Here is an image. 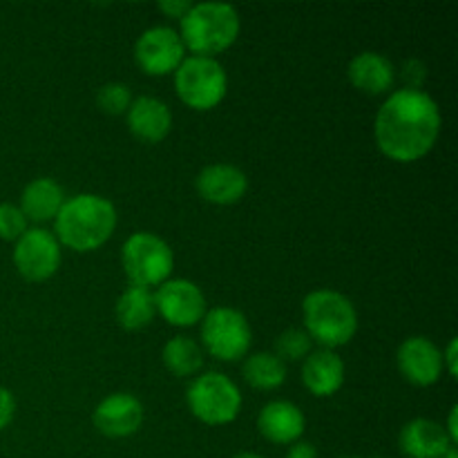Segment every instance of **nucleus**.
Wrapping results in <instances>:
<instances>
[{
    "label": "nucleus",
    "instance_id": "39448f33",
    "mask_svg": "<svg viewBox=\"0 0 458 458\" xmlns=\"http://www.w3.org/2000/svg\"><path fill=\"white\" fill-rule=\"evenodd\" d=\"M121 264L128 276L130 286L150 289L170 280L174 268V255L168 242L155 233H134L123 242Z\"/></svg>",
    "mask_w": 458,
    "mask_h": 458
},
{
    "label": "nucleus",
    "instance_id": "bb28decb",
    "mask_svg": "<svg viewBox=\"0 0 458 458\" xmlns=\"http://www.w3.org/2000/svg\"><path fill=\"white\" fill-rule=\"evenodd\" d=\"M401 79L407 89H423L425 79H428V67L419 58H410V61L403 63Z\"/></svg>",
    "mask_w": 458,
    "mask_h": 458
},
{
    "label": "nucleus",
    "instance_id": "f3484780",
    "mask_svg": "<svg viewBox=\"0 0 458 458\" xmlns=\"http://www.w3.org/2000/svg\"><path fill=\"white\" fill-rule=\"evenodd\" d=\"M128 114V128L137 139L146 143H159L173 130V112L168 103L157 97H137L132 106L125 112Z\"/></svg>",
    "mask_w": 458,
    "mask_h": 458
},
{
    "label": "nucleus",
    "instance_id": "0eeeda50",
    "mask_svg": "<svg viewBox=\"0 0 458 458\" xmlns=\"http://www.w3.org/2000/svg\"><path fill=\"white\" fill-rule=\"evenodd\" d=\"M174 89L191 110L208 112L226 97V70L217 58L186 56L174 72Z\"/></svg>",
    "mask_w": 458,
    "mask_h": 458
},
{
    "label": "nucleus",
    "instance_id": "4468645a",
    "mask_svg": "<svg viewBox=\"0 0 458 458\" xmlns=\"http://www.w3.org/2000/svg\"><path fill=\"white\" fill-rule=\"evenodd\" d=\"M197 192L204 201L215 206L237 204L249 191V177L233 164H210L197 174Z\"/></svg>",
    "mask_w": 458,
    "mask_h": 458
},
{
    "label": "nucleus",
    "instance_id": "1a4fd4ad",
    "mask_svg": "<svg viewBox=\"0 0 458 458\" xmlns=\"http://www.w3.org/2000/svg\"><path fill=\"white\" fill-rule=\"evenodd\" d=\"M61 244L45 228H27L13 242V267L27 282H45L61 267Z\"/></svg>",
    "mask_w": 458,
    "mask_h": 458
},
{
    "label": "nucleus",
    "instance_id": "f03ea898",
    "mask_svg": "<svg viewBox=\"0 0 458 458\" xmlns=\"http://www.w3.org/2000/svg\"><path fill=\"white\" fill-rule=\"evenodd\" d=\"M114 204L94 192H83L65 199L54 219V235L58 244L76 253L97 250L114 235L116 228Z\"/></svg>",
    "mask_w": 458,
    "mask_h": 458
},
{
    "label": "nucleus",
    "instance_id": "ddd939ff",
    "mask_svg": "<svg viewBox=\"0 0 458 458\" xmlns=\"http://www.w3.org/2000/svg\"><path fill=\"white\" fill-rule=\"evenodd\" d=\"M92 423L103 437L128 438L137 434L143 425V405L132 394H110L97 405Z\"/></svg>",
    "mask_w": 458,
    "mask_h": 458
},
{
    "label": "nucleus",
    "instance_id": "f704fd0d",
    "mask_svg": "<svg viewBox=\"0 0 458 458\" xmlns=\"http://www.w3.org/2000/svg\"><path fill=\"white\" fill-rule=\"evenodd\" d=\"M343 458H358V456H343Z\"/></svg>",
    "mask_w": 458,
    "mask_h": 458
},
{
    "label": "nucleus",
    "instance_id": "9d476101",
    "mask_svg": "<svg viewBox=\"0 0 458 458\" xmlns=\"http://www.w3.org/2000/svg\"><path fill=\"white\" fill-rule=\"evenodd\" d=\"M183 58H186V47L179 38V31L173 27H150L139 36L134 45V61L150 76L174 74Z\"/></svg>",
    "mask_w": 458,
    "mask_h": 458
},
{
    "label": "nucleus",
    "instance_id": "412c9836",
    "mask_svg": "<svg viewBox=\"0 0 458 458\" xmlns=\"http://www.w3.org/2000/svg\"><path fill=\"white\" fill-rule=\"evenodd\" d=\"M114 316L119 327H123L125 331L146 329L152 318L157 316L155 293L150 289H141V286H128L116 300Z\"/></svg>",
    "mask_w": 458,
    "mask_h": 458
},
{
    "label": "nucleus",
    "instance_id": "a878e982",
    "mask_svg": "<svg viewBox=\"0 0 458 458\" xmlns=\"http://www.w3.org/2000/svg\"><path fill=\"white\" fill-rule=\"evenodd\" d=\"M27 217L22 215L21 206L0 204V240L16 242L27 231Z\"/></svg>",
    "mask_w": 458,
    "mask_h": 458
},
{
    "label": "nucleus",
    "instance_id": "b1692460",
    "mask_svg": "<svg viewBox=\"0 0 458 458\" xmlns=\"http://www.w3.org/2000/svg\"><path fill=\"white\" fill-rule=\"evenodd\" d=\"M313 352V340L309 338V334L304 329H298V327H291V329L282 331L276 338V356L280 358L282 362H298L304 360L309 353Z\"/></svg>",
    "mask_w": 458,
    "mask_h": 458
},
{
    "label": "nucleus",
    "instance_id": "c85d7f7f",
    "mask_svg": "<svg viewBox=\"0 0 458 458\" xmlns=\"http://www.w3.org/2000/svg\"><path fill=\"white\" fill-rule=\"evenodd\" d=\"M191 7L192 3H186V0H164V3H159V12H164L168 18H177V21H182Z\"/></svg>",
    "mask_w": 458,
    "mask_h": 458
},
{
    "label": "nucleus",
    "instance_id": "393cba45",
    "mask_svg": "<svg viewBox=\"0 0 458 458\" xmlns=\"http://www.w3.org/2000/svg\"><path fill=\"white\" fill-rule=\"evenodd\" d=\"M97 106L101 107L106 114H112V116L125 114V112L130 110V106H132V92H130L128 85L119 83V81H114V83H106L101 89H98Z\"/></svg>",
    "mask_w": 458,
    "mask_h": 458
},
{
    "label": "nucleus",
    "instance_id": "6e6552de",
    "mask_svg": "<svg viewBox=\"0 0 458 458\" xmlns=\"http://www.w3.org/2000/svg\"><path fill=\"white\" fill-rule=\"evenodd\" d=\"M201 343L217 360L235 362L249 353L253 331L240 309L213 307L201 318Z\"/></svg>",
    "mask_w": 458,
    "mask_h": 458
},
{
    "label": "nucleus",
    "instance_id": "cd10ccee",
    "mask_svg": "<svg viewBox=\"0 0 458 458\" xmlns=\"http://www.w3.org/2000/svg\"><path fill=\"white\" fill-rule=\"evenodd\" d=\"M13 414H16V398L9 389L0 387V432L9 428V423L13 420Z\"/></svg>",
    "mask_w": 458,
    "mask_h": 458
},
{
    "label": "nucleus",
    "instance_id": "2eb2a0df",
    "mask_svg": "<svg viewBox=\"0 0 458 458\" xmlns=\"http://www.w3.org/2000/svg\"><path fill=\"white\" fill-rule=\"evenodd\" d=\"M258 429L268 443L293 445L302 438L304 429H307V419H304L302 410L293 403L273 401L259 411Z\"/></svg>",
    "mask_w": 458,
    "mask_h": 458
},
{
    "label": "nucleus",
    "instance_id": "aec40b11",
    "mask_svg": "<svg viewBox=\"0 0 458 458\" xmlns=\"http://www.w3.org/2000/svg\"><path fill=\"white\" fill-rule=\"evenodd\" d=\"M63 204H65V191L56 179L38 177L22 188L21 210L27 222H54Z\"/></svg>",
    "mask_w": 458,
    "mask_h": 458
},
{
    "label": "nucleus",
    "instance_id": "dca6fc26",
    "mask_svg": "<svg viewBox=\"0 0 458 458\" xmlns=\"http://www.w3.org/2000/svg\"><path fill=\"white\" fill-rule=\"evenodd\" d=\"M398 447L407 458H443L454 450L445 428L437 420L414 419L401 429Z\"/></svg>",
    "mask_w": 458,
    "mask_h": 458
},
{
    "label": "nucleus",
    "instance_id": "c756f323",
    "mask_svg": "<svg viewBox=\"0 0 458 458\" xmlns=\"http://www.w3.org/2000/svg\"><path fill=\"white\" fill-rule=\"evenodd\" d=\"M456 347H458V340L452 338L450 343H447L445 352H441L443 369H445L452 378H456Z\"/></svg>",
    "mask_w": 458,
    "mask_h": 458
},
{
    "label": "nucleus",
    "instance_id": "9b49d317",
    "mask_svg": "<svg viewBox=\"0 0 458 458\" xmlns=\"http://www.w3.org/2000/svg\"><path fill=\"white\" fill-rule=\"evenodd\" d=\"M157 313L173 327H192L208 311L204 291L186 277H173L155 291Z\"/></svg>",
    "mask_w": 458,
    "mask_h": 458
},
{
    "label": "nucleus",
    "instance_id": "f8f14e48",
    "mask_svg": "<svg viewBox=\"0 0 458 458\" xmlns=\"http://www.w3.org/2000/svg\"><path fill=\"white\" fill-rule=\"evenodd\" d=\"M398 371L416 387H432L443 376L441 349L425 335H411L398 347Z\"/></svg>",
    "mask_w": 458,
    "mask_h": 458
},
{
    "label": "nucleus",
    "instance_id": "72a5a7b5",
    "mask_svg": "<svg viewBox=\"0 0 458 458\" xmlns=\"http://www.w3.org/2000/svg\"><path fill=\"white\" fill-rule=\"evenodd\" d=\"M443 458H458V454H456V447H454V450H452V452H447V454L443 456Z\"/></svg>",
    "mask_w": 458,
    "mask_h": 458
},
{
    "label": "nucleus",
    "instance_id": "5701e85b",
    "mask_svg": "<svg viewBox=\"0 0 458 458\" xmlns=\"http://www.w3.org/2000/svg\"><path fill=\"white\" fill-rule=\"evenodd\" d=\"M164 365L170 374L179 376V378H186V376H195L197 371L204 365V352H201L199 344L195 343L188 335H177V338H170L164 344Z\"/></svg>",
    "mask_w": 458,
    "mask_h": 458
},
{
    "label": "nucleus",
    "instance_id": "f257e3e1",
    "mask_svg": "<svg viewBox=\"0 0 458 458\" xmlns=\"http://www.w3.org/2000/svg\"><path fill=\"white\" fill-rule=\"evenodd\" d=\"M441 123L438 103L425 89H396L376 114V143L387 159L414 164L437 146Z\"/></svg>",
    "mask_w": 458,
    "mask_h": 458
},
{
    "label": "nucleus",
    "instance_id": "2f4dec72",
    "mask_svg": "<svg viewBox=\"0 0 458 458\" xmlns=\"http://www.w3.org/2000/svg\"><path fill=\"white\" fill-rule=\"evenodd\" d=\"M456 416H458V407L454 405L450 410V419H447V428H445V432H447V437H450V441L454 443H458V425H456Z\"/></svg>",
    "mask_w": 458,
    "mask_h": 458
},
{
    "label": "nucleus",
    "instance_id": "7ed1b4c3",
    "mask_svg": "<svg viewBox=\"0 0 458 458\" xmlns=\"http://www.w3.org/2000/svg\"><path fill=\"white\" fill-rule=\"evenodd\" d=\"M240 13L226 3H199L179 21V38L192 56L215 58L240 36Z\"/></svg>",
    "mask_w": 458,
    "mask_h": 458
},
{
    "label": "nucleus",
    "instance_id": "7c9ffc66",
    "mask_svg": "<svg viewBox=\"0 0 458 458\" xmlns=\"http://www.w3.org/2000/svg\"><path fill=\"white\" fill-rule=\"evenodd\" d=\"M286 458H318V452H316V447L311 445V443L298 441V443H293V445L289 447V452H286Z\"/></svg>",
    "mask_w": 458,
    "mask_h": 458
},
{
    "label": "nucleus",
    "instance_id": "a211bd4d",
    "mask_svg": "<svg viewBox=\"0 0 458 458\" xmlns=\"http://www.w3.org/2000/svg\"><path fill=\"white\" fill-rule=\"evenodd\" d=\"M302 383L316 398H329L344 385V362L331 349H318L302 360Z\"/></svg>",
    "mask_w": 458,
    "mask_h": 458
},
{
    "label": "nucleus",
    "instance_id": "6ab92c4d",
    "mask_svg": "<svg viewBox=\"0 0 458 458\" xmlns=\"http://www.w3.org/2000/svg\"><path fill=\"white\" fill-rule=\"evenodd\" d=\"M347 76L356 89L362 94H378L389 92L396 81V70H394L392 61L378 52H360L352 58L347 67Z\"/></svg>",
    "mask_w": 458,
    "mask_h": 458
},
{
    "label": "nucleus",
    "instance_id": "20e7f679",
    "mask_svg": "<svg viewBox=\"0 0 458 458\" xmlns=\"http://www.w3.org/2000/svg\"><path fill=\"white\" fill-rule=\"evenodd\" d=\"M304 331L322 349L335 352L352 343L358 331V311L352 300L334 289L311 291L302 300Z\"/></svg>",
    "mask_w": 458,
    "mask_h": 458
},
{
    "label": "nucleus",
    "instance_id": "4be33fe9",
    "mask_svg": "<svg viewBox=\"0 0 458 458\" xmlns=\"http://www.w3.org/2000/svg\"><path fill=\"white\" fill-rule=\"evenodd\" d=\"M242 376L258 392H273L286 380V365L273 352L253 353L242 365Z\"/></svg>",
    "mask_w": 458,
    "mask_h": 458
},
{
    "label": "nucleus",
    "instance_id": "473e14b6",
    "mask_svg": "<svg viewBox=\"0 0 458 458\" xmlns=\"http://www.w3.org/2000/svg\"><path fill=\"white\" fill-rule=\"evenodd\" d=\"M233 458H264V456L255 454V452H242V454H237V456H233Z\"/></svg>",
    "mask_w": 458,
    "mask_h": 458
},
{
    "label": "nucleus",
    "instance_id": "423d86ee",
    "mask_svg": "<svg viewBox=\"0 0 458 458\" xmlns=\"http://www.w3.org/2000/svg\"><path fill=\"white\" fill-rule=\"evenodd\" d=\"M186 403L197 420L219 428L233 423L240 416L242 392L228 376L208 371L188 385Z\"/></svg>",
    "mask_w": 458,
    "mask_h": 458
}]
</instances>
